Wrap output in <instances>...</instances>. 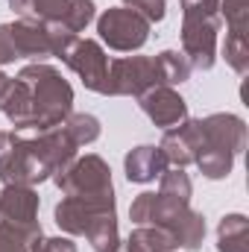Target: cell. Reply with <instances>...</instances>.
<instances>
[{
    "label": "cell",
    "mask_w": 249,
    "mask_h": 252,
    "mask_svg": "<svg viewBox=\"0 0 249 252\" xmlns=\"http://www.w3.org/2000/svg\"><path fill=\"white\" fill-rule=\"evenodd\" d=\"M12 32V44L18 59H30V62H47L53 59L50 53V41H47V27L35 18H18L15 24H9Z\"/></svg>",
    "instance_id": "14"
},
{
    "label": "cell",
    "mask_w": 249,
    "mask_h": 252,
    "mask_svg": "<svg viewBox=\"0 0 249 252\" xmlns=\"http://www.w3.org/2000/svg\"><path fill=\"white\" fill-rule=\"evenodd\" d=\"M223 59H226V64L238 76H247L249 73V38H247V32H226Z\"/></svg>",
    "instance_id": "24"
},
{
    "label": "cell",
    "mask_w": 249,
    "mask_h": 252,
    "mask_svg": "<svg viewBox=\"0 0 249 252\" xmlns=\"http://www.w3.org/2000/svg\"><path fill=\"white\" fill-rule=\"evenodd\" d=\"M158 193L167 196V199H176V202H190V176L185 173V167H167L161 176H158Z\"/></svg>",
    "instance_id": "23"
},
{
    "label": "cell",
    "mask_w": 249,
    "mask_h": 252,
    "mask_svg": "<svg viewBox=\"0 0 249 252\" xmlns=\"http://www.w3.org/2000/svg\"><path fill=\"white\" fill-rule=\"evenodd\" d=\"M85 241L91 244L94 252H115L124 241H121V232H118V211L115 214H103L91 223V229L85 232Z\"/></svg>",
    "instance_id": "19"
},
{
    "label": "cell",
    "mask_w": 249,
    "mask_h": 252,
    "mask_svg": "<svg viewBox=\"0 0 249 252\" xmlns=\"http://www.w3.org/2000/svg\"><path fill=\"white\" fill-rule=\"evenodd\" d=\"M161 85L153 56H121L109 62L106 97H141L144 91Z\"/></svg>",
    "instance_id": "8"
},
{
    "label": "cell",
    "mask_w": 249,
    "mask_h": 252,
    "mask_svg": "<svg viewBox=\"0 0 249 252\" xmlns=\"http://www.w3.org/2000/svg\"><path fill=\"white\" fill-rule=\"evenodd\" d=\"M138 106H141V112L158 126V129H173V126H179L182 121H187L185 97L176 88H170V85H156V88L144 91L138 97Z\"/></svg>",
    "instance_id": "11"
},
{
    "label": "cell",
    "mask_w": 249,
    "mask_h": 252,
    "mask_svg": "<svg viewBox=\"0 0 249 252\" xmlns=\"http://www.w3.org/2000/svg\"><path fill=\"white\" fill-rule=\"evenodd\" d=\"M167 167H187L196 161L199 150H202V129H199V118H187L173 129H164L161 144H158Z\"/></svg>",
    "instance_id": "10"
},
{
    "label": "cell",
    "mask_w": 249,
    "mask_h": 252,
    "mask_svg": "<svg viewBox=\"0 0 249 252\" xmlns=\"http://www.w3.org/2000/svg\"><path fill=\"white\" fill-rule=\"evenodd\" d=\"M94 18H97L94 0H67V9H64V15H62V24L73 32V35H79V32L88 30V24H91Z\"/></svg>",
    "instance_id": "26"
},
{
    "label": "cell",
    "mask_w": 249,
    "mask_h": 252,
    "mask_svg": "<svg viewBox=\"0 0 249 252\" xmlns=\"http://www.w3.org/2000/svg\"><path fill=\"white\" fill-rule=\"evenodd\" d=\"M6 88H9V76H6V73H3V67H0V100H3Z\"/></svg>",
    "instance_id": "32"
},
{
    "label": "cell",
    "mask_w": 249,
    "mask_h": 252,
    "mask_svg": "<svg viewBox=\"0 0 249 252\" xmlns=\"http://www.w3.org/2000/svg\"><path fill=\"white\" fill-rule=\"evenodd\" d=\"M6 3H9V9L18 12L21 18H30V3H32V0H6Z\"/></svg>",
    "instance_id": "31"
},
{
    "label": "cell",
    "mask_w": 249,
    "mask_h": 252,
    "mask_svg": "<svg viewBox=\"0 0 249 252\" xmlns=\"http://www.w3.org/2000/svg\"><path fill=\"white\" fill-rule=\"evenodd\" d=\"M64 9H67V0H32L30 18H35L41 24H53V21H62Z\"/></svg>",
    "instance_id": "27"
},
{
    "label": "cell",
    "mask_w": 249,
    "mask_h": 252,
    "mask_svg": "<svg viewBox=\"0 0 249 252\" xmlns=\"http://www.w3.org/2000/svg\"><path fill=\"white\" fill-rule=\"evenodd\" d=\"M217 250L249 252V220L244 214H226L217 223Z\"/></svg>",
    "instance_id": "17"
},
{
    "label": "cell",
    "mask_w": 249,
    "mask_h": 252,
    "mask_svg": "<svg viewBox=\"0 0 249 252\" xmlns=\"http://www.w3.org/2000/svg\"><path fill=\"white\" fill-rule=\"evenodd\" d=\"M41 238V229H21L15 223L0 220V252H30Z\"/></svg>",
    "instance_id": "21"
},
{
    "label": "cell",
    "mask_w": 249,
    "mask_h": 252,
    "mask_svg": "<svg viewBox=\"0 0 249 252\" xmlns=\"http://www.w3.org/2000/svg\"><path fill=\"white\" fill-rule=\"evenodd\" d=\"M64 129H67V135L73 138L76 147H88V144H94V141L100 138V132H103L100 121H97L94 115H85V112H70L67 121H64Z\"/></svg>",
    "instance_id": "22"
},
{
    "label": "cell",
    "mask_w": 249,
    "mask_h": 252,
    "mask_svg": "<svg viewBox=\"0 0 249 252\" xmlns=\"http://www.w3.org/2000/svg\"><path fill=\"white\" fill-rule=\"evenodd\" d=\"M15 59H18V53H15V44H12L9 24H0V67L12 64Z\"/></svg>",
    "instance_id": "30"
},
{
    "label": "cell",
    "mask_w": 249,
    "mask_h": 252,
    "mask_svg": "<svg viewBox=\"0 0 249 252\" xmlns=\"http://www.w3.org/2000/svg\"><path fill=\"white\" fill-rule=\"evenodd\" d=\"M129 220L135 226H158L164 229L179 250H199L205 241V217L190 208V202H176L161 193L144 190L129 205Z\"/></svg>",
    "instance_id": "2"
},
{
    "label": "cell",
    "mask_w": 249,
    "mask_h": 252,
    "mask_svg": "<svg viewBox=\"0 0 249 252\" xmlns=\"http://www.w3.org/2000/svg\"><path fill=\"white\" fill-rule=\"evenodd\" d=\"M62 62L82 79V85L94 94L106 97V85H109V56L103 50L100 41L94 38H76L70 44V50L62 56Z\"/></svg>",
    "instance_id": "9"
},
{
    "label": "cell",
    "mask_w": 249,
    "mask_h": 252,
    "mask_svg": "<svg viewBox=\"0 0 249 252\" xmlns=\"http://www.w3.org/2000/svg\"><path fill=\"white\" fill-rule=\"evenodd\" d=\"M217 15L226 24V32L249 30V0H217Z\"/></svg>",
    "instance_id": "25"
},
{
    "label": "cell",
    "mask_w": 249,
    "mask_h": 252,
    "mask_svg": "<svg viewBox=\"0 0 249 252\" xmlns=\"http://www.w3.org/2000/svg\"><path fill=\"white\" fill-rule=\"evenodd\" d=\"M53 179L47 164L35 156L30 135L24 129L0 132V182L3 185H41Z\"/></svg>",
    "instance_id": "4"
},
{
    "label": "cell",
    "mask_w": 249,
    "mask_h": 252,
    "mask_svg": "<svg viewBox=\"0 0 249 252\" xmlns=\"http://www.w3.org/2000/svg\"><path fill=\"white\" fill-rule=\"evenodd\" d=\"M124 6L138 12L141 18H147L150 24H158L167 15V0H124Z\"/></svg>",
    "instance_id": "28"
},
{
    "label": "cell",
    "mask_w": 249,
    "mask_h": 252,
    "mask_svg": "<svg viewBox=\"0 0 249 252\" xmlns=\"http://www.w3.org/2000/svg\"><path fill=\"white\" fill-rule=\"evenodd\" d=\"M150 21L126 6H112L97 18L100 41L118 53H135L150 41Z\"/></svg>",
    "instance_id": "6"
},
{
    "label": "cell",
    "mask_w": 249,
    "mask_h": 252,
    "mask_svg": "<svg viewBox=\"0 0 249 252\" xmlns=\"http://www.w3.org/2000/svg\"><path fill=\"white\" fill-rule=\"evenodd\" d=\"M118 199L115 193H100V196H62L53 208V220L67 238H85L91 223L103 214H115Z\"/></svg>",
    "instance_id": "7"
},
{
    "label": "cell",
    "mask_w": 249,
    "mask_h": 252,
    "mask_svg": "<svg viewBox=\"0 0 249 252\" xmlns=\"http://www.w3.org/2000/svg\"><path fill=\"white\" fill-rule=\"evenodd\" d=\"M153 62H156L158 82H161V85H170V88L187 82V79H190V70H193L182 50H161Z\"/></svg>",
    "instance_id": "18"
},
{
    "label": "cell",
    "mask_w": 249,
    "mask_h": 252,
    "mask_svg": "<svg viewBox=\"0 0 249 252\" xmlns=\"http://www.w3.org/2000/svg\"><path fill=\"white\" fill-rule=\"evenodd\" d=\"M217 0H182V53L196 70H211L220 41Z\"/></svg>",
    "instance_id": "3"
},
{
    "label": "cell",
    "mask_w": 249,
    "mask_h": 252,
    "mask_svg": "<svg viewBox=\"0 0 249 252\" xmlns=\"http://www.w3.org/2000/svg\"><path fill=\"white\" fill-rule=\"evenodd\" d=\"M126 252H176V241L158 226H135L124 241Z\"/></svg>",
    "instance_id": "16"
},
{
    "label": "cell",
    "mask_w": 249,
    "mask_h": 252,
    "mask_svg": "<svg viewBox=\"0 0 249 252\" xmlns=\"http://www.w3.org/2000/svg\"><path fill=\"white\" fill-rule=\"evenodd\" d=\"M38 205H41V196L30 185H3L0 190V217L21 229H41Z\"/></svg>",
    "instance_id": "13"
},
{
    "label": "cell",
    "mask_w": 249,
    "mask_h": 252,
    "mask_svg": "<svg viewBox=\"0 0 249 252\" xmlns=\"http://www.w3.org/2000/svg\"><path fill=\"white\" fill-rule=\"evenodd\" d=\"M115 252H126V250H124V244H121V247H118V250H115Z\"/></svg>",
    "instance_id": "33"
},
{
    "label": "cell",
    "mask_w": 249,
    "mask_h": 252,
    "mask_svg": "<svg viewBox=\"0 0 249 252\" xmlns=\"http://www.w3.org/2000/svg\"><path fill=\"white\" fill-rule=\"evenodd\" d=\"M30 252H79L76 250V244L70 241V238H38L35 244H32V250Z\"/></svg>",
    "instance_id": "29"
},
{
    "label": "cell",
    "mask_w": 249,
    "mask_h": 252,
    "mask_svg": "<svg viewBox=\"0 0 249 252\" xmlns=\"http://www.w3.org/2000/svg\"><path fill=\"white\" fill-rule=\"evenodd\" d=\"M202 129V147H220L232 156H241L247 147V121L232 112H214L208 118H199Z\"/></svg>",
    "instance_id": "12"
},
{
    "label": "cell",
    "mask_w": 249,
    "mask_h": 252,
    "mask_svg": "<svg viewBox=\"0 0 249 252\" xmlns=\"http://www.w3.org/2000/svg\"><path fill=\"white\" fill-rule=\"evenodd\" d=\"M0 112L12 129H50L64 124L73 112V88L56 67L32 62L9 79Z\"/></svg>",
    "instance_id": "1"
},
{
    "label": "cell",
    "mask_w": 249,
    "mask_h": 252,
    "mask_svg": "<svg viewBox=\"0 0 249 252\" xmlns=\"http://www.w3.org/2000/svg\"><path fill=\"white\" fill-rule=\"evenodd\" d=\"M235 158H238V156H232L229 150L202 147L193 164L199 167V173H202L205 179H226V176L232 173V167H235Z\"/></svg>",
    "instance_id": "20"
},
{
    "label": "cell",
    "mask_w": 249,
    "mask_h": 252,
    "mask_svg": "<svg viewBox=\"0 0 249 252\" xmlns=\"http://www.w3.org/2000/svg\"><path fill=\"white\" fill-rule=\"evenodd\" d=\"M56 188L62 190V196H100V193H115L112 185V167L88 153V156H76L67 167H62L53 176Z\"/></svg>",
    "instance_id": "5"
},
{
    "label": "cell",
    "mask_w": 249,
    "mask_h": 252,
    "mask_svg": "<svg viewBox=\"0 0 249 252\" xmlns=\"http://www.w3.org/2000/svg\"><path fill=\"white\" fill-rule=\"evenodd\" d=\"M164 170H167V161H164L161 150L153 147V144L132 147L124 156V173H126V179L135 182V185H147V182L158 179Z\"/></svg>",
    "instance_id": "15"
}]
</instances>
